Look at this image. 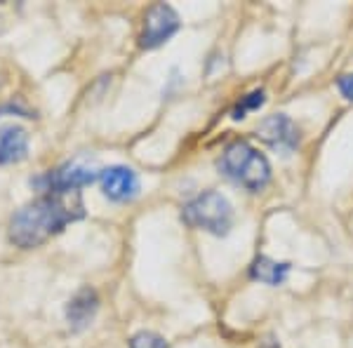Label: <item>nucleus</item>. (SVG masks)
I'll list each match as a JSON object with an SVG mask.
<instances>
[{
  "instance_id": "obj_10",
  "label": "nucleus",
  "mask_w": 353,
  "mask_h": 348,
  "mask_svg": "<svg viewBox=\"0 0 353 348\" xmlns=\"http://www.w3.org/2000/svg\"><path fill=\"white\" fill-rule=\"evenodd\" d=\"M290 276V264L288 261H276L271 256H257L250 266V278L259 280L269 287H281Z\"/></svg>"
},
{
  "instance_id": "obj_7",
  "label": "nucleus",
  "mask_w": 353,
  "mask_h": 348,
  "mask_svg": "<svg viewBox=\"0 0 353 348\" xmlns=\"http://www.w3.org/2000/svg\"><path fill=\"white\" fill-rule=\"evenodd\" d=\"M101 191L113 203H130L139 196V176L132 167L125 165H113V167L101 170Z\"/></svg>"
},
{
  "instance_id": "obj_8",
  "label": "nucleus",
  "mask_w": 353,
  "mask_h": 348,
  "mask_svg": "<svg viewBox=\"0 0 353 348\" xmlns=\"http://www.w3.org/2000/svg\"><path fill=\"white\" fill-rule=\"evenodd\" d=\"M97 311H99V296L92 287H83L71 296L66 304V320L73 332H81L94 320Z\"/></svg>"
},
{
  "instance_id": "obj_4",
  "label": "nucleus",
  "mask_w": 353,
  "mask_h": 348,
  "mask_svg": "<svg viewBox=\"0 0 353 348\" xmlns=\"http://www.w3.org/2000/svg\"><path fill=\"white\" fill-rule=\"evenodd\" d=\"M99 174L101 170H97V165L90 158H76V161H68L61 167H57L54 172L45 174L43 191H78V188L99 179Z\"/></svg>"
},
{
  "instance_id": "obj_14",
  "label": "nucleus",
  "mask_w": 353,
  "mask_h": 348,
  "mask_svg": "<svg viewBox=\"0 0 353 348\" xmlns=\"http://www.w3.org/2000/svg\"><path fill=\"white\" fill-rule=\"evenodd\" d=\"M261 348H281V346H278V341H273V339H266L264 344H261Z\"/></svg>"
},
{
  "instance_id": "obj_6",
  "label": "nucleus",
  "mask_w": 353,
  "mask_h": 348,
  "mask_svg": "<svg viewBox=\"0 0 353 348\" xmlns=\"http://www.w3.org/2000/svg\"><path fill=\"white\" fill-rule=\"evenodd\" d=\"M257 136L266 146L276 148L283 156H290V153H294L299 148L297 125L290 121L288 116H283V113L264 118V121L257 125Z\"/></svg>"
},
{
  "instance_id": "obj_9",
  "label": "nucleus",
  "mask_w": 353,
  "mask_h": 348,
  "mask_svg": "<svg viewBox=\"0 0 353 348\" xmlns=\"http://www.w3.org/2000/svg\"><path fill=\"white\" fill-rule=\"evenodd\" d=\"M28 153V134L19 125L0 127V165L21 163Z\"/></svg>"
},
{
  "instance_id": "obj_13",
  "label": "nucleus",
  "mask_w": 353,
  "mask_h": 348,
  "mask_svg": "<svg viewBox=\"0 0 353 348\" xmlns=\"http://www.w3.org/2000/svg\"><path fill=\"white\" fill-rule=\"evenodd\" d=\"M337 88L344 99L353 101V73H346V76L337 78Z\"/></svg>"
},
{
  "instance_id": "obj_2",
  "label": "nucleus",
  "mask_w": 353,
  "mask_h": 348,
  "mask_svg": "<svg viewBox=\"0 0 353 348\" xmlns=\"http://www.w3.org/2000/svg\"><path fill=\"white\" fill-rule=\"evenodd\" d=\"M217 167L226 179H231L233 184L248 188L252 193H259L271 181L269 158L245 139L231 141L224 148Z\"/></svg>"
},
{
  "instance_id": "obj_3",
  "label": "nucleus",
  "mask_w": 353,
  "mask_h": 348,
  "mask_svg": "<svg viewBox=\"0 0 353 348\" xmlns=\"http://www.w3.org/2000/svg\"><path fill=\"white\" fill-rule=\"evenodd\" d=\"M181 219L198 231L212 233V236H229L233 226V207L221 193L205 191L184 205Z\"/></svg>"
},
{
  "instance_id": "obj_5",
  "label": "nucleus",
  "mask_w": 353,
  "mask_h": 348,
  "mask_svg": "<svg viewBox=\"0 0 353 348\" xmlns=\"http://www.w3.org/2000/svg\"><path fill=\"white\" fill-rule=\"evenodd\" d=\"M179 26H181V21H179V14L174 12V8H170V5H165V3L153 5L144 17V28H141L139 45L144 50L161 48L163 43H168L170 38L179 31Z\"/></svg>"
},
{
  "instance_id": "obj_11",
  "label": "nucleus",
  "mask_w": 353,
  "mask_h": 348,
  "mask_svg": "<svg viewBox=\"0 0 353 348\" xmlns=\"http://www.w3.org/2000/svg\"><path fill=\"white\" fill-rule=\"evenodd\" d=\"M264 101H266L264 90H254V92H250L248 96H243L241 104L233 108V121H243L250 111H259V108L264 106Z\"/></svg>"
},
{
  "instance_id": "obj_12",
  "label": "nucleus",
  "mask_w": 353,
  "mask_h": 348,
  "mask_svg": "<svg viewBox=\"0 0 353 348\" xmlns=\"http://www.w3.org/2000/svg\"><path fill=\"white\" fill-rule=\"evenodd\" d=\"M130 348H168V341H165L158 332L141 329V332L132 334V339H130Z\"/></svg>"
},
{
  "instance_id": "obj_1",
  "label": "nucleus",
  "mask_w": 353,
  "mask_h": 348,
  "mask_svg": "<svg viewBox=\"0 0 353 348\" xmlns=\"http://www.w3.org/2000/svg\"><path fill=\"white\" fill-rule=\"evenodd\" d=\"M85 205L81 191H48L33 203L24 205L10 221V238L24 249L38 247L64 231V226L81 221Z\"/></svg>"
}]
</instances>
